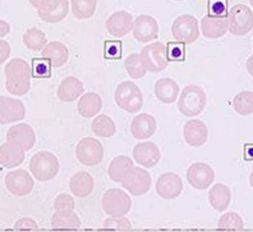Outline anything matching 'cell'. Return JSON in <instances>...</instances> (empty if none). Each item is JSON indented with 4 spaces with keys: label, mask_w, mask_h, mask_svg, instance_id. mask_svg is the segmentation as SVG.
I'll list each match as a JSON object with an SVG mask.
<instances>
[{
    "label": "cell",
    "mask_w": 253,
    "mask_h": 232,
    "mask_svg": "<svg viewBox=\"0 0 253 232\" xmlns=\"http://www.w3.org/2000/svg\"><path fill=\"white\" fill-rule=\"evenodd\" d=\"M5 73V89L17 96L26 95L31 87V67L21 58H14L4 69Z\"/></svg>",
    "instance_id": "1"
},
{
    "label": "cell",
    "mask_w": 253,
    "mask_h": 232,
    "mask_svg": "<svg viewBox=\"0 0 253 232\" xmlns=\"http://www.w3.org/2000/svg\"><path fill=\"white\" fill-rule=\"evenodd\" d=\"M207 98L204 89L197 85H188L183 89L178 100V109L185 117H196L204 112Z\"/></svg>",
    "instance_id": "2"
},
{
    "label": "cell",
    "mask_w": 253,
    "mask_h": 232,
    "mask_svg": "<svg viewBox=\"0 0 253 232\" xmlns=\"http://www.w3.org/2000/svg\"><path fill=\"white\" fill-rule=\"evenodd\" d=\"M114 99L118 107L128 113H137L143 106L142 91L136 84L124 81L118 85L114 93Z\"/></svg>",
    "instance_id": "3"
},
{
    "label": "cell",
    "mask_w": 253,
    "mask_h": 232,
    "mask_svg": "<svg viewBox=\"0 0 253 232\" xmlns=\"http://www.w3.org/2000/svg\"><path fill=\"white\" fill-rule=\"evenodd\" d=\"M60 164L56 155L50 152H39L30 161V171L39 181H50L58 174Z\"/></svg>",
    "instance_id": "4"
},
{
    "label": "cell",
    "mask_w": 253,
    "mask_h": 232,
    "mask_svg": "<svg viewBox=\"0 0 253 232\" xmlns=\"http://www.w3.org/2000/svg\"><path fill=\"white\" fill-rule=\"evenodd\" d=\"M226 22L229 32L237 36H244L253 28V12L244 4H235L228 12Z\"/></svg>",
    "instance_id": "5"
},
{
    "label": "cell",
    "mask_w": 253,
    "mask_h": 232,
    "mask_svg": "<svg viewBox=\"0 0 253 232\" xmlns=\"http://www.w3.org/2000/svg\"><path fill=\"white\" fill-rule=\"evenodd\" d=\"M102 209L110 217L126 216L132 208V200L121 189H110L102 196Z\"/></svg>",
    "instance_id": "6"
},
{
    "label": "cell",
    "mask_w": 253,
    "mask_h": 232,
    "mask_svg": "<svg viewBox=\"0 0 253 232\" xmlns=\"http://www.w3.org/2000/svg\"><path fill=\"white\" fill-rule=\"evenodd\" d=\"M171 32L176 41L179 43L193 44L200 37V30H198V21L196 17L191 14H183L175 18L171 26Z\"/></svg>",
    "instance_id": "7"
},
{
    "label": "cell",
    "mask_w": 253,
    "mask_h": 232,
    "mask_svg": "<svg viewBox=\"0 0 253 232\" xmlns=\"http://www.w3.org/2000/svg\"><path fill=\"white\" fill-rule=\"evenodd\" d=\"M76 155L84 166L93 167L97 166L104 158V148L102 144L95 137H84L77 144Z\"/></svg>",
    "instance_id": "8"
},
{
    "label": "cell",
    "mask_w": 253,
    "mask_h": 232,
    "mask_svg": "<svg viewBox=\"0 0 253 232\" xmlns=\"http://www.w3.org/2000/svg\"><path fill=\"white\" fill-rule=\"evenodd\" d=\"M143 62H145L147 71L158 73L164 71L169 65V60L167 57V47L160 41L148 44L147 47L141 50Z\"/></svg>",
    "instance_id": "9"
},
{
    "label": "cell",
    "mask_w": 253,
    "mask_h": 232,
    "mask_svg": "<svg viewBox=\"0 0 253 232\" xmlns=\"http://www.w3.org/2000/svg\"><path fill=\"white\" fill-rule=\"evenodd\" d=\"M6 190L16 196H26L34 190V178L25 170H16L8 172L5 176Z\"/></svg>",
    "instance_id": "10"
},
{
    "label": "cell",
    "mask_w": 253,
    "mask_h": 232,
    "mask_svg": "<svg viewBox=\"0 0 253 232\" xmlns=\"http://www.w3.org/2000/svg\"><path fill=\"white\" fill-rule=\"evenodd\" d=\"M187 179L192 187L197 190H206L209 189V186L212 185L215 172L207 163L198 162L191 164V167L187 171Z\"/></svg>",
    "instance_id": "11"
},
{
    "label": "cell",
    "mask_w": 253,
    "mask_h": 232,
    "mask_svg": "<svg viewBox=\"0 0 253 232\" xmlns=\"http://www.w3.org/2000/svg\"><path fill=\"white\" fill-rule=\"evenodd\" d=\"M122 185L132 195H143L151 187V176L143 168L134 167L130 171V174L124 178Z\"/></svg>",
    "instance_id": "12"
},
{
    "label": "cell",
    "mask_w": 253,
    "mask_h": 232,
    "mask_svg": "<svg viewBox=\"0 0 253 232\" xmlns=\"http://www.w3.org/2000/svg\"><path fill=\"white\" fill-rule=\"evenodd\" d=\"M6 141L23 149L25 152L34 148L36 141L35 131L30 124L18 123L12 126L6 132Z\"/></svg>",
    "instance_id": "13"
},
{
    "label": "cell",
    "mask_w": 253,
    "mask_h": 232,
    "mask_svg": "<svg viewBox=\"0 0 253 232\" xmlns=\"http://www.w3.org/2000/svg\"><path fill=\"white\" fill-rule=\"evenodd\" d=\"M26 117L25 104L9 96H0V124L14 123Z\"/></svg>",
    "instance_id": "14"
},
{
    "label": "cell",
    "mask_w": 253,
    "mask_h": 232,
    "mask_svg": "<svg viewBox=\"0 0 253 232\" xmlns=\"http://www.w3.org/2000/svg\"><path fill=\"white\" fill-rule=\"evenodd\" d=\"M133 36L139 43H148L155 40L159 35L158 21L151 16L141 14L133 22Z\"/></svg>",
    "instance_id": "15"
},
{
    "label": "cell",
    "mask_w": 253,
    "mask_h": 232,
    "mask_svg": "<svg viewBox=\"0 0 253 232\" xmlns=\"http://www.w3.org/2000/svg\"><path fill=\"white\" fill-rule=\"evenodd\" d=\"M183 181L179 176L173 172L163 174L156 182V192L158 195L167 200L175 199L182 194Z\"/></svg>",
    "instance_id": "16"
},
{
    "label": "cell",
    "mask_w": 253,
    "mask_h": 232,
    "mask_svg": "<svg viewBox=\"0 0 253 232\" xmlns=\"http://www.w3.org/2000/svg\"><path fill=\"white\" fill-rule=\"evenodd\" d=\"M69 0H47L37 9L39 17L47 23H58L68 16Z\"/></svg>",
    "instance_id": "17"
},
{
    "label": "cell",
    "mask_w": 253,
    "mask_h": 232,
    "mask_svg": "<svg viewBox=\"0 0 253 232\" xmlns=\"http://www.w3.org/2000/svg\"><path fill=\"white\" fill-rule=\"evenodd\" d=\"M133 158L145 168H154L160 162L161 153L154 143H139L133 148Z\"/></svg>",
    "instance_id": "18"
},
{
    "label": "cell",
    "mask_w": 253,
    "mask_h": 232,
    "mask_svg": "<svg viewBox=\"0 0 253 232\" xmlns=\"http://www.w3.org/2000/svg\"><path fill=\"white\" fill-rule=\"evenodd\" d=\"M133 17L126 10L113 13L106 21V30L110 35L115 37H123L126 34H129L133 28Z\"/></svg>",
    "instance_id": "19"
},
{
    "label": "cell",
    "mask_w": 253,
    "mask_h": 232,
    "mask_svg": "<svg viewBox=\"0 0 253 232\" xmlns=\"http://www.w3.org/2000/svg\"><path fill=\"white\" fill-rule=\"evenodd\" d=\"M183 135H184L185 143L193 148H200L206 144L209 139V130L206 124L200 119H192L187 122L183 128Z\"/></svg>",
    "instance_id": "20"
},
{
    "label": "cell",
    "mask_w": 253,
    "mask_h": 232,
    "mask_svg": "<svg viewBox=\"0 0 253 232\" xmlns=\"http://www.w3.org/2000/svg\"><path fill=\"white\" fill-rule=\"evenodd\" d=\"M156 127H158L156 119L151 115L141 113V115L136 116L132 119L130 133H132L134 139L145 140L154 136V133L156 132Z\"/></svg>",
    "instance_id": "21"
},
{
    "label": "cell",
    "mask_w": 253,
    "mask_h": 232,
    "mask_svg": "<svg viewBox=\"0 0 253 232\" xmlns=\"http://www.w3.org/2000/svg\"><path fill=\"white\" fill-rule=\"evenodd\" d=\"M84 93V82L80 78L69 76L60 82L58 87V98L62 102L72 103Z\"/></svg>",
    "instance_id": "22"
},
{
    "label": "cell",
    "mask_w": 253,
    "mask_h": 232,
    "mask_svg": "<svg viewBox=\"0 0 253 232\" xmlns=\"http://www.w3.org/2000/svg\"><path fill=\"white\" fill-rule=\"evenodd\" d=\"M201 32L207 39H219L228 32L226 18L205 16L201 21Z\"/></svg>",
    "instance_id": "23"
},
{
    "label": "cell",
    "mask_w": 253,
    "mask_h": 232,
    "mask_svg": "<svg viewBox=\"0 0 253 232\" xmlns=\"http://www.w3.org/2000/svg\"><path fill=\"white\" fill-rule=\"evenodd\" d=\"M69 187L73 195L77 198H87L91 195V192L93 191L95 187V181L93 177L87 172H77L73 174L69 181Z\"/></svg>",
    "instance_id": "24"
},
{
    "label": "cell",
    "mask_w": 253,
    "mask_h": 232,
    "mask_svg": "<svg viewBox=\"0 0 253 232\" xmlns=\"http://www.w3.org/2000/svg\"><path fill=\"white\" fill-rule=\"evenodd\" d=\"M179 86L173 78L164 77L155 84V95L164 104H171L178 99Z\"/></svg>",
    "instance_id": "25"
},
{
    "label": "cell",
    "mask_w": 253,
    "mask_h": 232,
    "mask_svg": "<svg viewBox=\"0 0 253 232\" xmlns=\"http://www.w3.org/2000/svg\"><path fill=\"white\" fill-rule=\"evenodd\" d=\"M134 168V164L133 161L126 157V155H119V157H115L113 161L109 164L108 174L114 182H123L124 178H126L128 174H130V171Z\"/></svg>",
    "instance_id": "26"
},
{
    "label": "cell",
    "mask_w": 253,
    "mask_h": 232,
    "mask_svg": "<svg viewBox=\"0 0 253 232\" xmlns=\"http://www.w3.org/2000/svg\"><path fill=\"white\" fill-rule=\"evenodd\" d=\"M25 150L8 143L0 146V164L5 168L18 167L25 161Z\"/></svg>",
    "instance_id": "27"
},
{
    "label": "cell",
    "mask_w": 253,
    "mask_h": 232,
    "mask_svg": "<svg viewBox=\"0 0 253 232\" xmlns=\"http://www.w3.org/2000/svg\"><path fill=\"white\" fill-rule=\"evenodd\" d=\"M41 54H42L43 58L49 59L53 67H62L68 60L69 50L63 43L51 41V43L45 45Z\"/></svg>",
    "instance_id": "28"
},
{
    "label": "cell",
    "mask_w": 253,
    "mask_h": 232,
    "mask_svg": "<svg viewBox=\"0 0 253 232\" xmlns=\"http://www.w3.org/2000/svg\"><path fill=\"white\" fill-rule=\"evenodd\" d=\"M78 113L84 118H92L100 113L102 108V100L99 94L86 93L78 100Z\"/></svg>",
    "instance_id": "29"
},
{
    "label": "cell",
    "mask_w": 253,
    "mask_h": 232,
    "mask_svg": "<svg viewBox=\"0 0 253 232\" xmlns=\"http://www.w3.org/2000/svg\"><path fill=\"white\" fill-rule=\"evenodd\" d=\"M230 190L224 183H216L211 187L209 192V201H210L211 207L219 212H224L228 209L230 204Z\"/></svg>",
    "instance_id": "30"
},
{
    "label": "cell",
    "mask_w": 253,
    "mask_h": 232,
    "mask_svg": "<svg viewBox=\"0 0 253 232\" xmlns=\"http://www.w3.org/2000/svg\"><path fill=\"white\" fill-rule=\"evenodd\" d=\"M80 226V217L74 212H68V213L55 212L51 218V227L54 230H78Z\"/></svg>",
    "instance_id": "31"
},
{
    "label": "cell",
    "mask_w": 253,
    "mask_h": 232,
    "mask_svg": "<svg viewBox=\"0 0 253 232\" xmlns=\"http://www.w3.org/2000/svg\"><path fill=\"white\" fill-rule=\"evenodd\" d=\"M93 133L99 137H111L117 132V126L110 117L105 115H100L95 118L91 124Z\"/></svg>",
    "instance_id": "32"
},
{
    "label": "cell",
    "mask_w": 253,
    "mask_h": 232,
    "mask_svg": "<svg viewBox=\"0 0 253 232\" xmlns=\"http://www.w3.org/2000/svg\"><path fill=\"white\" fill-rule=\"evenodd\" d=\"M23 44L27 49L34 50V52L42 50L47 44L46 35L39 28H30L23 35Z\"/></svg>",
    "instance_id": "33"
},
{
    "label": "cell",
    "mask_w": 253,
    "mask_h": 232,
    "mask_svg": "<svg viewBox=\"0 0 253 232\" xmlns=\"http://www.w3.org/2000/svg\"><path fill=\"white\" fill-rule=\"evenodd\" d=\"M72 12L78 19H87L95 14L97 0H71Z\"/></svg>",
    "instance_id": "34"
},
{
    "label": "cell",
    "mask_w": 253,
    "mask_h": 232,
    "mask_svg": "<svg viewBox=\"0 0 253 232\" xmlns=\"http://www.w3.org/2000/svg\"><path fill=\"white\" fill-rule=\"evenodd\" d=\"M233 107L238 115L250 116L253 113V93L244 90L242 93L237 94L233 100Z\"/></svg>",
    "instance_id": "35"
},
{
    "label": "cell",
    "mask_w": 253,
    "mask_h": 232,
    "mask_svg": "<svg viewBox=\"0 0 253 232\" xmlns=\"http://www.w3.org/2000/svg\"><path fill=\"white\" fill-rule=\"evenodd\" d=\"M126 72L132 78H142L147 72L142 56L139 54H130L124 63Z\"/></svg>",
    "instance_id": "36"
},
{
    "label": "cell",
    "mask_w": 253,
    "mask_h": 232,
    "mask_svg": "<svg viewBox=\"0 0 253 232\" xmlns=\"http://www.w3.org/2000/svg\"><path fill=\"white\" fill-rule=\"evenodd\" d=\"M217 229L225 231H242L244 229V222L242 217L235 212H228L220 217Z\"/></svg>",
    "instance_id": "37"
},
{
    "label": "cell",
    "mask_w": 253,
    "mask_h": 232,
    "mask_svg": "<svg viewBox=\"0 0 253 232\" xmlns=\"http://www.w3.org/2000/svg\"><path fill=\"white\" fill-rule=\"evenodd\" d=\"M51 63L46 58L32 59V77L35 78H49L51 76Z\"/></svg>",
    "instance_id": "38"
},
{
    "label": "cell",
    "mask_w": 253,
    "mask_h": 232,
    "mask_svg": "<svg viewBox=\"0 0 253 232\" xmlns=\"http://www.w3.org/2000/svg\"><path fill=\"white\" fill-rule=\"evenodd\" d=\"M167 57L169 62H183L185 59V44L179 41L168 43Z\"/></svg>",
    "instance_id": "39"
},
{
    "label": "cell",
    "mask_w": 253,
    "mask_h": 232,
    "mask_svg": "<svg viewBox=\"0 0 253 232\" xmlns=\"http://www.w3.org/2000/svg\"><path fill=\"white\" fill-rule=\"evenodd\" d=\"M104 229L113 230V231H130L132 223L124 216L122 217H109L104 222Z\"/></svg>",
    "instance_id": "40"
},
{
    "label": "cell",
    "mask_w": 253,
    "mask_h": 232,
    "mask_svg": "<svg viewBox=\"0 0 253 232\" xmlns=\"http://www.w3.org/2000/svg\"><path fill=\"white\" fill-rule=\"evenodd\" d=\"M209 16L226 18L228 16V0H209L207 3Z\"/></svg>",
    "instance_id": "41"
},
{
    "label": "cell",
    "mask_w": 253,
    "mask_h": 232,
    "mask_svg": "<svg viewBox=\"0 0 253 232\" xmlns=\"http://www.w3.org/2000/svg\"><path fill=\"white\" fill-rule=\"evenodd\" d=\"M74 207H76L74 199L67 194H60L54 201V209H55V212H60V213L74 212Z\"/></svg>",
    "instance_id": "42"
},
{
    "label": "cell",
    "mask_w": 253,
    "mask_h": 232,
    "mask_svg": "<svg viewBox=\"0 0 253 232\" xmlns=\"http://www.w3.org/2000/svg\"><path fill=\"white\" fill-rule=\"evenodd\" d=\"M104 58L121 59L122 58V41L108 40L104 44Z\"/></svg>",
    "instance_id": "43"
},
{
    "label": "cell",
    "mask_w": 253,
    "mask_h": 232,
    "mask_svg": "<svg viewBox=\"0 0 253 232\" xmlns=\"http://www.w3.org/2000/svg\"><path fill=\"white\" fill-rule=\"evenodd\" d=\"M14 230L17 231H36L39 230V225L36 221L31 220V218H22L16 222Z\"/></svg>",
    "instance_id": "44"
},
{
    "label": "cell",
    "mask_w": 253,
    "mask_h": 232,
    "mask_svg": "<svg viewBox=\"0 0 253 232\" xmlns=\"http://www.w3.org/2000/svg\"><path fill=\"white\" fill-rule=\"evenodd\" d=\"M10 56L9 44L4 40H0V64H3Z\"/></svg>",
    "instance_id": "45"
},
{
    "label": "cell",
    "mask_w": 253,
    "mask_h": 232,
    "mask_svg": "<svg viewBox=\"0 0 253 232\" xmlns=\"http://www.w3.org/2000/svg\"><path fill=\"white\" fill-rule=\"evenodd\" d=\"M10 32V26L8 22L0 19V37H4Z\"/></svg>",
    "instance_id": "46"
},
{
    "label": "cell",
    "mask_w": 253,
    "mask_h": 232,
    "mask_svg": "<svg viewBox=\"0 0 253 232\" xmlns=\"http://www.w3.org/2000/svg\"><path fill=\"white\" fill-rule=\"evenodd\" d=\"M244 158L246 161H253V144H247L244 146Z\"/></svg>",
    "instance_id": "47"
},
{
    "label": "cell",
    "mask_w": 253,
    "mask_h": 232,
    "mask_svg": "<svg viewBox=\"0 0 253 232\" xmlns=\"http://www.w3.org/2000/svg\"><path fill=\"white\" fill-rule=\"evenodd\" d=\"M47 0H30V3H31L32 6H35L36 9H40L41 6L43 5V4L46 3Z\"/></svg>",
    "instance_id": "48"
},
{
    "label": "cell",
    "mask_w": 253,
    "mask_h": 232,
    "mask_svg": "<svg viewBox=\"0 0 253 232\" xmlns=\"http://www.w3.org/2000/svg\"><path fill=\"white\" fill-rule=\"evenodd\" d=\"M247 71H248V73H250L251 76L253 77V56L250 57L247 60Z\"/></svg>",
    "instance_id": "49"
},
{
    "label": "cell",
    "mask_w": 253,
    "mask_h": 232,
    "mask_svg": "<svg viewBox=\"0 0 253 232\" xmlns=\"http://www.w3.org/2000/svg\"><path fill=\"white\" fill-rule=\"evenodd\" d=\"M250 185L252 186V189H253V168H252V172H251L250 174Z\"/></svg>",
    "instance_id": "50"
},
{
    "label": "cell",
    "mask_w": 253,
    "mask_h": 232,
    "mask_svg": "<svg viewBox=\"0 0 253 232\" xmlns=\"http://www.w3.org/2000/svg\"><path fill=\"white\" fill-rule=\"evenodd\" d=\"M250 3H251V5H252V8H253V0H250Z\"/></svg>",
    "instance_id": "51"
},
{
    "label": "cell",
    "mask_w": 253,
    "mask_h": 232,
    "mask_svg": "<svg viewBox=\"0 0 253 232\" xmlns=\"http://www.w3.org/2000/svg\"><path fill=\"white\" fill-rule=\"evenodd\" d=\"M175 1H183V0H175Z\"/></svg>",
    "instance_id": "52"
}]
</instances>
